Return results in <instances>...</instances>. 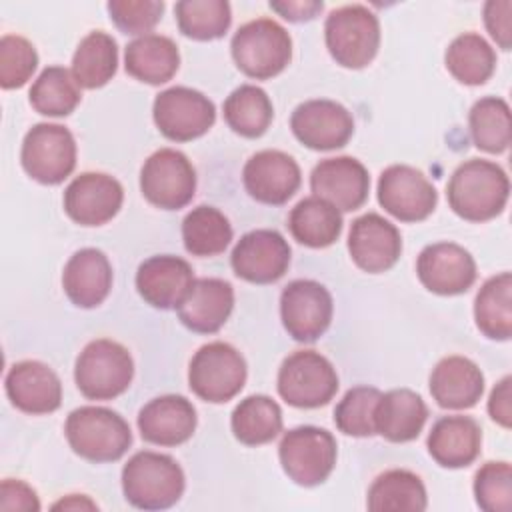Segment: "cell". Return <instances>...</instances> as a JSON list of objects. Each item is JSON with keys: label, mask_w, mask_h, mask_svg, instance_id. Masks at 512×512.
<instances>
[{"label": "cell", "mask_w": 512, "mask_h": 512, "mask_svg": "<svg viewBox=\"0 0 512 512\" xmlns=\"http://www.w3.org/2000/svg\"><path fill=\"white\" fill-rule=\"evenodd\" d=\"M510 196L506 172L490 160L470 158L450 176L446 198L456 216L468 222H486L502 214Z\"/></svg>", "instance_id": "6da1fadb"}, {"label": "cell", "mask_w": 512, "mask_h": 512, "mask_svg": "<svg viewBox=\"0 0 512 512\" xmlns=\"http://www.w3.org/2000/svg\"><path fill=\"white\" fill-rule=\"evenodd\" d=\"M184 472L180 464L160 452H136L122 468V492L140 510H166L184 494Z\"/></svg>", "instance_id": "7a4b0ae2"}, {"label": "cell", "mask_w": 512, "mask_h": 512, "mask_svg": "<svg viewBox=\"0 0 512 512\" xmlns=\"http://www.w3.org/2000/svg\"><path fill=\"white\" fill-rule=\"evenodd\" d=\"M66 440L74 454L90 462H116L132 444L128 422L102 406H80L64 424Z\"/></svg>", "instance_id": "3957f363"}, {"label": "cell", "mask_w": 512, "mask_h": 512, "mask_svg": "<svg viewBox=\"0 0 512 512\" xmlns=\"http://www.w3.org/2000/svg\"><path fill=\"white\" fill-rule=\"evenodd\" d=\"M230 52L238 70L248 78L268 80L290 64L292 38L276 20L256 18L234 32Z\"/></svg>", "instance_id": "277c9868"}, {"label": "cell", "mask_w": 512, "mask_h": 512, "mask_svg": "<svg viewBox=\"0 0 512 512\" xmlns=\"http://www.w3.org/2000/svg\"><path fill=\"white\" fill-rule=\"evenodd\" d=\"M324 40L336 64L358 70L368 66L380 48V22L366 6L346 4L328 14Z\"/></svg>", "instance_id": "5b68a950"}, {"label": "cell", "mask_w": 512, "mask_h": 512, "mask_svg": "<svg viewBox=\"0 0 512 512\" xmlns=\"http://www.w3.org/2000/svg\"><path fill=\"white\" fill-rule=\"evenodd\" d=\"M134 378L130 352L108 338L88 342L76 358L74 380L88 400H112L128 390Z\"/></svg>", "instance_id": "8992f818"}, {"label": "cell", "mask_w": 512, "mask_h": 512, "mask_svg": "<svg viewBox=\"0 0 512 512\" xmlns=\"http://www.w3.org/2000/svg\"><path fill=\"white\" fill-rule=\"evenodd\" d=\"M246 374V360L234 346L208 342L190 360L188 386L200 400L222 404L244 388Z\"/></svg>", "instance_id": "52a82bcc"}, {"label": "cell", "mask_w": 512, "mask_h": 512, "mask_svg": "<svg viewBox=\"0 0 512 512\" xmlns=\"http://www.w3.org/2000/svg\"><path fill=\"white\" fill-rule=\"evenodd\" d=\"M276 386L282 400L290 406L320 408L338 392V374L320 352L298 350L284 358Z\"/></svg>", "instance_id": "ba28073f"}, {"label": "cell", "mask_w": 512, "mask_h": 512, "mask_svg": "<svg viewBox=\"0 0 512 512\" xmlns=\"http://www.w3.org/2000/svg\"><path fill=\"white\" fill-rule=\"evenodd\" d=\"M278 456L286 476L298 486L322 484L336 464L334 436L316 426H298L288 430L278 446Z\"/></svg>", "instance_id": "9c48e42d"}, {"label": "cell", "mask_w": 512, "mask_h": 512, "mask_svg": "<svg viewBox=\"0 0 512 512\" xmlns=\"http://www.w3.org/2000/svg\"><path fill=\"white\" fill-rule=\"evenodd\" d=\"M20 162L36 182L48 186L60 184L76 166V140L60 124H34L22 140Z\"/></svg>", "instance_id": "30bf717a"}, {"label": "cell", "mask_w": 512, "mask_h": 512, "mask_svg": "<svg viewBox=\"0 0 512 512\" xmlns=\"http://www.w3.org/2000/svg\"><path fill=\"white\" fill-rule=\"evenodd\" d=\"M140 190L152 206L180 210L194 198L196 170L180 150L160 148L142 164Z\"/></svg>", "instance_id": "8fae6325"}, {"label": "cell", "mask_w": 512, "mask_h": 512, "mask_svg": "<svg viewBox=\"0 0 512 512\" xmlns=\"http://www.w3.org/2000/svg\"><path fill=\"white\" fill-rule=\"evenodd\" d=\"M152 116L168 140L190 142L212 128L216 108L202 92L188 86H172L154 98Z\"/></svg>", "instance_id": "7c38bea8"}, {"label": "cell", "mask_w": 512, "mask_h": 512, "mask_svg": "<svg viewBox=\"0 0 512 512\" xmlns=\"http://www.w3.org/2000/svg\"><path fill=\"white\" fill-rule=\"evenodd\" d=\"M332 314V296L316 280H292L280 294L282 326L296 342L318 340L328 330Z\"/></svg>", "instance_id": "4fadbf2b"}, {"label": "cell", "mask_w": 512, "mask_h": 512, "mask_svg": "<svg viewBox=\"0 0 512 512\" xmlns=\"http://www.w3.org/2000/svg\"><path fill=\"white\" fill-rule=\"evenodd\" d=\"M376 194L380 206L400 222H420L428 218L438 204L434 184L408 164L388 166L378 178Z\"/></svg>", "instance_id": "5bb4252c"}, {"label": "cell", "mask_w": 512, "mask_h": 512, "mask_svg": "<svg viewBox=\"0 0 512 512\" xmlns=\"http://www.w3.org/2000/svg\"><path fill=\"white\" fill-rule=\"evenodd\" d=\"M298 142L310 150H336L354 134V118L340 102L318 98L298 104L290 116Z\"/></svg>", "instance_id": "9a60e30c"}, {"label": "cell", "mask_w": 512, "mask_h": 512, "mask_svg": "<svg viewBox=\"0 0 512 512\" xmlns=\"http://www.w3.org/2000/svg\"><path fill=\"white\" fill-rule=\"evenodd\" d=\"M230 264L234 274L246 282L272 284L290 266V246L276 230H252L236 242Z\"/></svg>", "instance_id": "2e32d148"}, {"label": "cell", "mask_w": 512, "mask_h": 512, "mask_svg": "<svg viewBox=\"0 0 512 512\" xmlns=\"http://www.w3.org/2000/svg\"><path fill=\"white\" fill-rule=\"evenodd\" d=\"M122 184L104 172H82L64 190V210L80 226H102L122 208Z\"/></svg>", "instance_id": "e0dca14e"}, {"label": "cell", "mask_w": 512, "mask_h": 512, "mask_svg": "<svg viewBox=\"0 0 512 512\" xmlns=\"http://www.w3.org/2000/svg\"><path fill=\"white\" fill-rule=\"evenodd\" d=\"M242 182L254 200L280 206L298 192L302 174L290 154L282 150H260L244 164Z\"/></svg>", "instance_id": "ac0fdd59"}, {"label": "cell", "mask_w": 512, "mask_h": 512, "mask_svg": "<svg viewBox=\"0 0 512 512\" xmlns=\"http://www.w3.org/2000/svg\"><path fill=\"white\" fill-rule=\"evenodd\" d=\"M416 274L426 290L440 296H456L474 284L476 262L466 248L454 242H436L420 252Z\"/></svg>", "instance_id": "d6986e66"}, {"label": "cell", "mask_w": 512, "mask_h": 512, "mask_svg": "<svg viewBox=\"0 0 512 512\" xmlns=\"http://www.w3.org/2000/svg\"><path fill=\"white\" fill-rule=\"evenodd\" d=\"M314 196L330 202L340 212L358 210L370 192V176L364 164L352 156L320 160L310 174Z\"/></svg>", "instance_id": "ffe728a7"}, {"label": "cell", "mask_w": 512, "mask_h": 512, "mask_svg": "<svg viewBox=\"0 0 512 512\" xmlns=\"http://www.w3.org/2000/svg\"><path fill=\"white\" fill-rule=\"evenodd\" d=\"M348 252L354 264L370 274L390 270L402 254L398 228L376 212L358 216L348 232Z\"/></svg>", "instance_id": "44dd1931"}, {"label": "cell", "mask_w": 512, "mask_h": 512, "mask_svg": "<svg viewBox=\"0 0 512 512\" xmlns=\"http://www.w3.org/2000/svg\"><path fill=\"white\" fill-rule=\"evenodd\" d=\"M194 280V270L184 258L158 254L138 266L136 290L146 304L160 310H172L188 296Z\"/></svg>", "instance_id": "7402d4cb"}, {"label": "cell", "mask_w": 512, "mask_h": 512, "mask_svg": "<svg viewBox=\"0 0 512 512\" xmlns=\"http://www.w3.org/2000/svg\"><path fill=\"white\" fill-rule=\"evenodd\" d=\"M8 400L26 414H50L62 404V384L56 372L38 360L10 366L4 380Z\"/></svg>", "instance_id": "603a6c76"}, {"label": "cell", "mask_w": 512, "mask_h": 512, "mask_svg": "<svg viewBox=\"0 0 512 512\" xmlns=\"http://www.w3.org/2000/svg\"><path fill=\"white\" fill-rule=\"evenodd\" d=\"M140 436L158 446H178L192 438L196 430V410L192 402L178 394L150 400L138 412Z\"/></svg>", "instance_id": "cb8c5ba5"}, {"label": "cell", "mask_w": 512, "mask_h": 512, "mask_svg": "<svg viewBox=\"0 0 512 512\" xmlns=\"http://www.w3.org/2000/svg\"><path fill=\"white\" fill-rule=\"evenodd\" d=\"M234 308V288L222 278H196L176 308L180 322L196 334L218 332Z\"/></svg>", "instance_id": "d4e9b609"}, {"label": "cell", "mask_w": 512, "mask_h": 512, "mask_svg": "<svg viewBox=\"0 0 512 512\" xmlns=\"http://www.w3.org/2000/svg\"><path fill=\"white\" fill-rule=\"evenodd\" d=\"M68 300L78 308L100 306L112 288V266L98 248H82L70 256L62 272Z\"/></svg>", "instance_id": "484cf974"}, {"label": "cell", "mask_w": 512, "mask_h": 512, "mask_svg": "<svg viewBox=\"0 0 512 512\" xmlns=\"http://www.w3.org/2000/svg\"><path fill=\"white\" fill-rule=\"evenodd\" d=\"M482 392L484 374L466 356H446L432 368L430 394L440 408H472L482 398Z\"/></svg>", "instance_id": "4316f807"}, {"label": "cell", "mask_w": 512, "mask_h": 512, "mask_svg": "<svg viewBox=\"0 0 512 512\" xmlns=\"http://www.w3.org/2000/svg\"><path fill=\"white\" fill-rule=\"evenodd\" d=\"M426 446L436 464L464 468L480 454L482 428L472 416H444L434 422Z\"/></svg>", "instance_id": "83f0119b"}, {"label": "cell", "mask_w": 512, "mask_h": 512, "mask_svg": "<svg viewBox=\"0 0 512 512\" xmlns=\"http://www.w3.org/2000/svg\"><path fill=\"white\" fill-rule=\"evenodd\" d=\"M426 420V402L410 388H394L380 394L374 410L376 434L390 442H410L418 438Z\"/></svg>", "instance_id": "f1b7e54d"}, {"label": "cell", "mask_w": 512, "mask_h": 512, "mask_svg": "<svg viewBox=\"0 0 512 512\" xmlns=\"http://www.w3.org/2000/svg\"><path fill=\"white\" fill-rule=\"evenodd\" d=\"M180 52L174 40L162 34H144L134 38L124 52L126 72L146 84L158 86L178 72Z\"/></svg>", "instance_id": "f546056e"}, {"label": "cell", "mask_w": 512, "mask_h": 512, "mask_svg": "<svg viewBox=\"0 0 512 512\" xmlns=\"http://www.w3.org/2000/svg\"><path fill=\"white\" fill-rule=\"evenodd\" d=\"M288 230L296 242L308 248H326L342 234V214L330 202L308 196L290 210Z\"/></svg>", "instance_id": "4dcf8cb0"}, {"label": "cell", "mask_w": 512, "mask_h": 512, "mask_svg": "<svg viewBox=\"0 0 512 512\" xmlns=\"http://www.w3.org/2000/svg\"><path fill=\"white\" fill-rule=\"evenodd\" d=\"M426 504V488L420 476L400 468L376 476L366 498L372 512H422Z\"/></svg>", "instance_id": "1f68e13d"}, {"label": "cell", "mask_w": 512, "mask_h": 512, "mask_svg": "<svg viewBox=\"0 0 512 512\" xmlns=\"http://www.w3.org/2000/svg\"><path fill=\"white\" fill-rule=\"evenodd\" d=\"M118 68V46L116 40L102 32L94 30L86 34L74 56H72V76L80 88L94 90L112 80Z\"/></svg>", "instance_id": "d6a6232c"}, {"label": "cell", "mask_w": 512, "mask_h": 512, "mask_svg": "<svg viewBox=\"0 0 512 512\" xmlns=\"http://www.w3.org/2000/svg\"><path fill=\"white\" fill-rule=\"evenodd\" d=\"M474 320L478 330L492 340L512 336V274L500 272L488 278L474 300Z\"/></svg>", "instance_id": "836d02e7"}, {"label": "cell", "mask_w": 512, "mask_h": 512, "mask_svg": "<svg viewBox=\"0 0 512 512\" xmlns=\"http://www.w3.org/2000/svg\"><path fill=\"white\" fill-rule=\"evenodd\" d=\"M230 426L238 442L260 446L272 442L282 432V410L270 396L252 394L238 402Z\"/></svg>", "instance_id": "e575fe53"}, {"label": "cell", "mask_w": 512, "mask_h": 512, "mask_svg": "<svg viewBox=\"0 0 512 512\" xmlns=\"http://www.w3.org/2000/svg\"><path fill=\"white\" fill-rule=\"evenodd\" d=\"M444 62L460 84L480 86L494 74L496 52L480 34L464 32L450 42Z\"/></svg>", "instance_id": "d590c367"}, {"label": "cell", "mask_w": 512, "mask_h": 512, "mask_svg": "<svg viewBox=\"0 0 512 512\" xmlns=\"http://www.w3.org/2000/svg\"><path fill=\"white\" fill-rule=\"evenodd\" d=\"M184 248L192 256L208 258L222 254L232 240L228 218L214 206H196L182 220Z\"/></svg>", "instance_id": "8d00e7d4"}, {"label": "cell", "mask_w": 512, "mask_h": 512, "mask_svg": "<svg viewBox=\"0 0 512 512\" xmlns=\"http://www.w3.org/2000/svg\"><path fill=\"white\" fill-rule=\"evenodd\" d=\"M274 108L268 94L254 86L242 84L224 100L226 124L244 138H260L272 124Z\"/></svg>", "instance_id": "74e56055"}, {"label": "cell", "mask_w": 512, "mask_h": 512, "mask_svg": "<svg viewBox=\"0 0 512 512\" xmlns=\"http://www.w3.org/2000/svg\"><path fill=\"white\" fill-rule=\"evenodd\" d=\"M470 136L476 148L488 154H502L512 140L510 106L498 96H484L474 102L468 114Z\"/></svg>", "instance_id": "f35d334b"}, {"label": "cell", "mask_w": 512, "mask_h": 512, "mask_svg": "<svg viewBox=\"0 0 512 512\" xmlns=\"http://www.w3.org/2000/svg\"><path fill=\"white\" fill-rule=\"evenodd\" d=\"M28 98L38 114L60 118L76 110L82 94L72 72L62 66H48L34 80Z\"/></svg>", "instance_id": "ab89813d"}, {"label": "cell", "mask_w": 512, "mask_h": 512, "mask_svg": "<svg viewBox=\"0 0 512 512\" xmlns=\"http://www.w3.org/2000/svg\"><path fill=\"white\" fill-rule=\"evenodd\" d=\"M180 32L192 40L222 38L232 22V10L226 0H182L174 6Z\"/></svg>", "instance_id": "60d3db41"}, {"label": "cell", "mask_w": 512, "mask_h": 512, "mask_svg": "<svg viewBox=\"0 0 512 512\" xmlns=\"http://www.w3.org/2000/svg\"><path fill=\"white\" fill-rule=\"evenodd\" d=\"M380 390L374 386L350 388L334 408L336 428L354 438H366L376 434L374 410L380 398Z\"/></svg>", "instance_id": "b9f144b4"}, {"label": "cell", "mask_w": 512, "mask_h": 512, "mask_svg": "<svg viewBox=\"0 0 512 512\" xmlns=\"http://www.w3.org/2000/svg\"><path fill=\"white\" fill-rule=\"evenodd\" d=\"M474 498L484 512H510L512 468L508 462H486L474 476Z\"/></svg>", "instance_id": "7bdbcfd3"}, {"label": "cell", "mask_w": 512, "mask_h": 512, "mask_svg": "<svg viewBox=\"0 0 512 512\" xmlns=\"http://www.w3.org/2000/svg\"><path fill=\"white\" fill-rule=\"evenodd\" d=\"M38 66V54L24 36L4 34L0 40V86L4 90L24 86Z\"/></svg>", "instance_id": "ee69618b"}, {"label": "cell", "mask_w": 512, "mask_h": 512, "mask_svg": "<svg viewBox=\"0 0 512 512\" xmlns=\"http://www.w3.org/2000/svg\"><path fill=\"white\" fill-rule=\"evenodd\" d=\"M110 20L124 34H146L162 18L164 2L158 0H110L106 4Z\"/></svg>", "instance_id": "f6af8a7d"}, {"label": "cell", "mask_w": 512, "mask_h": 512, "mask_svg": "<svg viewBox=\"0 0 512 512\" xmlns=\"http://www.w3.org/2000/svg\"><path fill=\"white\" fill-rule=\"evenodd\" d=\"M512 2L510 0H490L484 4V24L490 36L502 50L512 46Z\"/></svg>", "instance_id": "bcb514c9"}, {"label": "cell", "mask_w": 512, "mask_h": 512, "mask_svg": "<svg viewBox=\"0 0 512 512\" xmlns=\"http://www.w3.org/2000/svg\"><path fill=\"white\" fill-rule=\"evenodd\" d=\"M0 510L4 512H38L40 500L32 486L22 480L6 478L0 486Z\"/></svg>", "instance_id": "7dc6e473"}, {"label": "cell", "mask_w": 512, "mask_h": 512, "mask_svg": "<svg viewBox=\"0 0 512 512\" xmlns=\"http://www.w3.org/2000/svg\"><path fill=\"white\" fill-rule=\"evenodd\" d=\"M510 384L512 378L504 376L492 390L490 398H488V414L490 418L500 424L502 428H510L512 422V402H510Z\"/></svg>", "instance_id": "c3c4849f"}, {"label": "cell", "mask_w": 512, "mask_h": 512, "mask_svg": "<svg viewBox=\"0 0 512 512\" xmlns=\"http://www.w3.org/2000/svg\"><path fill=\"white\" fill-rule=\"evenodd\" d=\"M270 8L290 22H306L316 18L322 12L324 4L318 0H298V2L284 0V2H270Z\"/></svg>", "instance_id": "681fc988"}, {"label": "cell", "mask_w": 512, "mask_h": 512, "mask_svg": "<svg viewBox=\"0 0 512 512\" xmlns=\"http://www.w3.org/2000/svg\"><path fill=\"white\" fill-rule=\"evenodd\" d=\"M52 508L54 510H98V506L92 500H88L84 494H70L58 500Z\"/></svg>", "instance_id": "f907efd6"}]
</instances>
